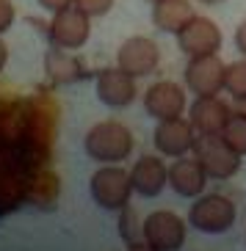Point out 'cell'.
<instances>
[{
    "label": "cell",
    "instance_id": "obj_1",
    "mask_svg": "<svg viewBox=\"0 0 246 251\" xmlns=\"http://www.w3.org/2000/svg\"><path fill=\"white\" fill-rule=\"evenodd\" d=\"M86 155L97 163H119L133 152V133L119 122H100L86 133Z\"/></svg>",
    "mask_w": 246,
    "mask_h": 251
},
{
    "label": "cell",
    "instance_id": "obj_2",
    "mask_svg": "<svg viewBox=\"0 0 246 251\" xmlns=\"http://www.w3.org/2000/svg\"><path fill=\"white\" fill-rule=\"evenodd\" d=\"M194 157L213 179H230L241 169V155L221 135H199L194 138Z\"/></svg>",
    "mask_w": 246,
    "mask_h": 251
},
{
    "label": "cell",
    "instance_id": "obj_3",
    "mask_svg": "<svg viewBox=\"0 0 246 251\" xmlns=\"http://www.w3.org/2000/svg\"><path fill=\"white\" fill-rule=\"evenodd\" d=\"M130 193H133V182H130V174L125 169L113 166V163H105L100 171H94L91 199L103 210H125L130 204Z\"/></svg>",
    "mask_w": 246,
    "mask_h": 251
},
{
    "label": "cell",
    "instance_id": "obj_4",
    "mask_svg": "<svg viewBox=\"0 0 246 251\" xmlns=\"http://www.w3.org/2000/svg\"><path fill=\"white\" fill-rule=\"evenodd\" d=\"M188 224L196 232H205V235H221L235 224V204L221 193L202 196L188 210Z\"/></svg>",
    "mask_w": 246,
    "mask_h": 251
},
{
    "label": "cell",
    "instance_id": "obj_5",
    "mask_svg": "<svg viewBox=\"0 0 246 251\" xmlns=\"http://www.w3.org/2000/svg\"><path fill=\"white\" fill-rule=\"evenodd\" d=\"M91 36V25H89V14L72 6L61 8L53 14V23H50V39L53 45L61 47V50H78L89 42Z\"/></svg>",
    "mask_w": 246,
    "mask_h": 251
},
{
    "label": "cell",
    "instance_id": "obj_6",
    "mask_svg": "<svg viewBox=\"0 0 246 251\" xmlns=\"http://www.w3.org/2000/svg\"><path fill=\"white\" fill-rule=\"evenodd\" d=\"M227 64L219 58V52L210 55H194L186 67V86L196 97H216L224 89Z\"/></svg>",
    "mask_w": 246,
    "mask_h": 251
},
{
    "label": "cell",
    "instance_id": "obj_7",
    "mask_svg": "<svg viewBox=\"0 0 246 251\" xmlns=\"http://www.w3.org/2000/svg\"><path fill=\"white\" fill-rule=\"evenodd\" d=\"M221 28L208 17H191L183 28L177 30V45L186 55H210V52L221 50Z\"/></svg>",
    "mask_w": 246,
    "mask_h": 251
},
{
    "label": "cell",
    "instance_id": "obj_8",
    "mask_svg": "<svg viewBox=\"0 0 246 251\" xmlns=\"http://www.w3.org/2000/svg\"><path fill=\"white\" fill-rule=\"evenodd\" d=\"M144 240L161 251H180L186 243V224L169 210H155L144 221Z\"/></svg>",
    "mask_w": 246,
    "mask_h": 251
},
{
    "label": "cell",
    "instance_id": "obj_9",
    "mask_svg": "<svg viewBox=\"0 0 246 251\" xmlns=\"http://www.w3.org/2000/svg\"><path fill=\"white\" fill-rule=\"evenodd\" d=\"M158 61H161V50L147 36H130L127 42H122L119 52H116L119 69L133 75V77H144V75L155 72Z\"/></svg>",
    "mask_w": 246,
    "mask_h": 251
},
{
    "label": "cell",
    "instance_id": "obj_10",
    "mask_svg": "<svg viewBox=\"0 0 246 251\" xmlns=\"http://www.w3.org/2000/svg\"><path fill=\"white\" fill-rule=\"evenodd\" d=\"M155 149L161 155L166 157H183L186 152L194 149V125L188 122V119H164V122H158L155 127Z\"/></svg>",
    "mask_w": 246,
    "mask_h": 251
},
{
    "label": "cell",
    "instance_id": "obj_11",
    "mask_svg": "<svg viewBox=\"0 0 246 251\" xmlns=\"http://www.w3.org/2000/svg\"><path fill=\"white\" fill-rule=\"evenodd\" d=\"M144 111L152 119L164 122L186 111V91L172 80H158L144 91Z\"/></svg>",
    "mask_w": 246,
    "mask_h": 251
},
{
    "label": "cell",
    "instance_id": "obj_12",
    "mask_svg": "<svg viewBox=\"0 0 246 251\" xmlns=\"http://www.w3.org/2000/svg\"><path fill=\"white\" fill-rule=\"evenodd\" d=\"M232 119L230 105L216 97H196L191 105V116L188 122L194 125V130L199 135H221V130L227 127V122Z\"/></svg>",
    "mask_w": 246,
    "mask_h": 251
},
{
    "label": "cell",
    "instance_id": "obj_13",
    "mask_svg": "<svg viewBox=\"0 0 246 251\" xmlns=\"http://www.w3.org/2000/svg\"><path fill=\"white\" fill-rule=\"evenodd\" d=\"M136 77L133 75L116 69H103L97 72V97L100 102L108 108H125L136 100Z\"/></svg>",
    "mask_w": 246,
    "mask_h": 251
},
{
    "label": "cell",
    "instance_id": "obj_14",
    "mask_svg": "<svg viewBox=\"0 0 246 251\" xmlns=\"http://www.w3.org/2000/svg\"><path fill=\"white\" fill-rule=\"evenodd\" d=\"M130 182H133V191L138 196H158L169 185V169L166 163L155 155H144L141 160H136L133 171H130Z\"/></svg>",
    "mask_w": 246,
    "mask_h": 251
},
{
    "label": "cell",
    "instance_id": "obj_15",
    "mask_svg": "<svg viewBox=\"0 0 246 251\" xmlns=\"http://www.w3.org/2000/svg\"><path fill=\"white\" fill-rule=\"evenodd\" d=\"M61 196V179L55 171L50 169H33L25 177V188H23V201L42 210H53L55 201Z\"/></svg>",
    "mask_w": 246,
    "mask_h": 251
},
{
    "label": "cell",
    "instance_id": "obj_16",
    "mask_svg": "<svg viewBox=\"0 0 246 251\" xmlns=\"http://www.w3.org/2000/svg\"><path fill=\"white\" fill-rule=\"evenodd\" d=\"M205 182H208V174L205 169L199 166V160H188L186 155L174 160L169 166V185H172V191L177 196H186V199H194L205 191Z\"/></svg>",
    "mask_w": 246,
    "mask_h": 251
},
{
    "label": "cell",
    "instance_id": "obj_17",
    "mask_svg": "<svg viewBox=\"0 0 246 251\" xmlns=\"http://www.w3.org/2000/svg\"><path fill=\"white\" fill-rule=\"evenodd\" d=\"M191 17H194V8L188 0H158L152 6V23L164 33H177Z\"/></svg>",
    "mask_w": 246,
    "mask_h": 251
},
{
    "label": "cell",
    "instance_id": "obj_18",
    "mask_svg": "<svg viewBox=\"0 0 246 251\" xmlns=\"http://www.w3.org/2000/svg\"><path fill=\"white\" fill-rule=\"evenodd\" d=\"M45 69H47V75H50L55 83H78V80L86 77L83 64L75 58V55L64 52V50H50V52H47Z\"/></svg>",
    "mask_w": 246,
    "mask_h": 251
},
{
    "label": "cell",
    "instance_id": "obj_19",
    "mask_svg": "<svg viewBox=\"0 0 246 251\" xmlns=\"http://www.w3.org/2000/svg\"><path fill=\"white\" fill-rule=\"evenodd\" d=\"M221 138L230 144L241 157L246 155V119L238 116V113H232V119L227 122V127L221 130Z\"/></svg>",
    "mask_w": 246,
    "mask_h": 251
},
{
    "label": "cell",
    "instance_id": "obj_20",
    "mask_svg": "<svg viewBox=\"0 0 246 251\" xmlns=\"http://www.w3.org/2000/svg\"><path fill=\"white\" fill-rule=\"evenodd\" d=\"M224 89L230 91L235 100H238V97H246V61H235V64L227 67Z\"/></svg>",
    "mask_w": 246,
    "mask_h": 251
},
{
    "label": "cell",
    "instance_id": "obj_21",
    "mask_svg": "<svg viewBox=\"0 0 246 251\" xmlns=\"http://www.w3.org/2000/svg\"><path fill=\"white\" fill-rule=\"evenodd\" d=\"M119 235H122V240L125 243H130V240H138V232H141V237H144V224L141 226H136L138 224V218H136V213L130 210V207H125V210H119Z\"/></svg>",
    "mask_w": 246,
    "mask_h": 251
},
{
    "label": "cell",
    "instance_id": "obj_22",
    "mask_svg": "<svg viewBox=\"0 0 246 251\" xmlns=\"http://www.w3.org/2000/svg\"><path fill=\"white\" fill-rule=\"evenodd\" d=\"M75 6L83 8L89 17H105L108 11H111L113 0H75Z\"/></svg>",
    "mask_w": 246,
    "mask_h": 251
},
{
    "label": "cell",
    "instance_id": "obj_23",
    "mask_svg": "<svg viewBox=\"0 0 246 251\" xmlns=\"http://www.w3.org/2000/svg\"><path fill=\"white\" fill-rule=\"evenodd\" d=\"M14 25V6L11 0H0V33H6Z\"/></svg>",
    "mask_w": 246,
    "mask_h": 251
},
{
    "label": "cell",
    "instance_id": "obj_24",
    "mask_svg": "<svg viewBox=\"0 0 246 251\" xmlns=\"http://www.w3.org/2000/svg\"><path fill=\"white\" fill-rule=\"evenodd\" d=\"M75 0H39V6L45 8V11H61V8H67V6H72Z\"/></svg>",
    "mask_w": 246,
    "mask_h": 251
},
{
    "label": "cell",
    "instance_id": "obj_25",
    "mask_svg": "<svg viewBox=\"0 0 246 251\" xmlns=\"http://www.w3.org/2000/svg\"><path fill=\"white\" fill-rule=\"evenodd\" d=\"M127 251H161V249H155L149 240L138 237V240H130V243H127Z\"/></svg>",
    "mask_w": 246,
    "mask_h": 251
},
{
    "label": "cell",
    "instance_id": "obj_26",
    "mask_svg": "<svg viewBox=\"0 0 246 251\" xmlns=\"http://www.w3.org/2000/svg\"><path fill=\"white\" fill-rule=\"evenodd\" d=\"M235 47H238V52L246 55V23H241L238 28H235Z\"/></svg>",
    "mask_w": 246,
    "mask_h": 251
},
{
    "label": "cell",
    "instance_id": "obj_27",
    "mask_svg": "<svg viewBox=\"0 0 246 251\" xmlns=\"http://www.w3.org/2000/svg\"><path fill=\"white\" fill-rule=\"evenodd\" d=\"M235 113L246 119V97H238V100H235Z\"/></svg>",
    "mask_w": 246,
    "mask_h": 251
},
{
    "label": "cell",
    "instance_id": "obj_28",
    "mask_svg": "<svg viewBox=\"0 0 246 251\" xmlns=\"http://www.w3.org/2000/svg\"><path fill=\"white\" fill-rule=\"evenodd\" d=\"M6 61H8V47L3 45V39H0V72H3V67H6Z\"/></svg>",
    "mask_w": 246,
    "mask_h": 251
},
{
    "label": "cell",
    "instance_id": "obj_29",
    "mask_svg": "<svg viewBox=\"0 0 246 251\" xmlns=\"http://www.w3.org/2000/svg\"><path fill=\"white\" fill-rule=\"evenodd\" d=\"M199 3H208V6H216V3H221V0H199Z\"/></svg>",
    "mask_w": 246,
    "mask_h": 251
},
{
    "label": "cell",
    "instance_id": "obj_30",
    "mask_svg": "<svg viewBox=\"0 0 246 251\" xmlns=\"http://www.w3.org/2000/svg\"><path fill=\"white\" fill-rule=\"evenodd\" d=\"M147 3H158V0H147Z\"/></svg>",
    "mask_w": 246,
    "mask_h": 251
}]
</instances>
